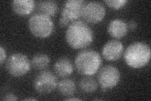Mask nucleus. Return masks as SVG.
Here are the masks:
<instances>
[{"label": "nucleus", "mask_w": 151, "mask_h": 101, "mask_svg": "<svg viewBox=\"0 0 151 101\" xmlns=\"http://www.w3.org/2000/svg\"><path fill=\"white\" fill-rule=\"evenodd\" d=\"M93 32L87 23L76 20L70 23L65 32V39L70 47L75 49H83L93 41Z\"/></svg>", "instance_id": "nucleus-1"}, {"label": "nucleus", "mask_w": 151, "mask_h": 101, "mask_svg": "<svg viewBox=\"0 0 151 101\" xmlns=\"http://www.w3.org/2000/svg\"><path fill=\"white\" fill-rule=\"evenodd\" d=\"M150 46L142 42H135L127 47L124 57L127 65L133 68H140L148 64L150 59Z\"/></svg>", "instance_id": "nucleus-2"}, {"label": "nucleus", "mask_w": 151, "mask_h": 101, "mask_svg": "<svg viewBox=\"0 0 151 101\" xmlns=\"http://www.w3.org/2000/svg\"><path fill=\"white\" fill-rule=\"evenodd\" d=\"M76 68L80 74L91 76L97 73L102 64L100 54L93 49H84L75 57Z\"/></svg>", "instance_id": "nucleus-3"}, {"label": "nucleus", "mask_w": 151, "mask_h": 101, "mask_svg": "<svg viewBox=\"0 0 151 101\" xmlns=\"http://www.w3.org/2000/svg\"><path fill=\"white\" fill-rule=\"evenodd\" d=\"M28 26L32 34L39 38L49 37L54 29V24L51 18L40 13L34 14L30 17Z\"/></svg>", "instance_id": "nucleus-4"}, {"label": "nucleus", "mask_w": 151, "mask_h": 101, "mask_svg": "<svg viewBox=\"0 0 151 101\" xmlns=\"http://www.w3.org/2000/svg\"><path fill=\"white\" fill-rule=\"evenodd\" d=\"M30 64L25 54L17 52L8 57L6 62V68L9 75L15 77H19L27 74L30 71Z\"/></svg>", "instance_id": "nucleus-5"}, {"label": "nucleus", "mask_w": 151, "mask_h": 101, "mask_svg": "<svg viewBox=\"0 0 151 101\" xmlns=\"http://www.w3.org/2000/svg\"><path fill=\"white\" fill-rule=\"evenodd\" d=\"M58 78L55 75L49 70L42 71L38 74L33 81V87L39 94H49L58 86Z\"/></svg>", "instance_id": "nucleus-6"}, {"label": "nucleus", "mask_w": 151, "mask_h": 101, "mask_svg": "<svg viewBox=\"0 0 151 101\" xmlns=\"http://www.w3.org/2000/svg\"><path fill=\"white\" fill-rule=\"evenodd\" d=\"M120 80V73L117 68L113 65H106L102 67L98 74V83L101 89H112L119 84Z\"/></svg>", "instance_id": "nucleus-7"}, {"label": "nucleus", "mask_w": 151, "mask_h": 101, "mask_svg": "<svg viewBox=\"0 0 151 101\" xmlns=\"http://www.w3.org/2000/svg\"><path fill=\"white\" fill-rule=\"evenodd\" d=\"M105 15L106 9L102 3L89 1L84 4L81 17L88 23H97L103 20Z\"/></svg>", "instance_id": "nucleus-8"}, {"label": "nucleus", "mask_w": 151, "mask_h": 101, "mask_svg": "<svg viewBox=\"0 0 151 101\" xmlns=\"http://www.w3.org/2000/svg\"><path fill=\"white\" fill-rule=\"evenodd\" d=\"M84 4L83 0H68L63 4L60 17L69 23L76 21L82 16Z\"/></svg>", "instance_id": "nucleus-9"}, {"label": "nucleus", "mask_w": 151, "mask_h": 101, "mask_svg": "<svg viewBox=\"0 0 151 101\" xmlns=\"http://www.w3.org/2000/svg\"><path fill=\"white\" fill-rule=\"evenodd\" d=\"M123 52L124 45L121 41L116 39L108 41L102 48V56L106 60L110 61L119 60Z\"/></svg>", "instance_id": "nucleus-10"}, {"label": "nucleus", "mask_w": 151, "mask_h": 101, "mask_svg": "<svg viewBox=\"0 0 151 101\" xmlns=\"http://www.w3.org/2000/svg\"><path fill=\"white\" fill-rule=\"evenodd\" d=\"M127 23L120 18H115L111 20L108 25V32L109 34L115 38L121 39L125 37L128 32Z\"/></svg>", "instance_id": "nucleus-11"}, {"label": "nucleus", "mask_w": 151, "mask_h": 101, "mask_svg": "<svg viewBox=\"0 0 151 101\" xmlns=\"http://www.w3.org/2000/svg\"><path fill=\"white\" fill-rule=\"evenodd\" d=\"M54 70L57 75L61 78H66L73 73L74 66L68 57H61L55 61Z\"/></svg>", "instance_id": "nucleus-12"}, {"label": "nucleus", "mask_w": 151, "mask_h": 101, "mask_svg": "<svg viewBox=\"0 0 151 101\" xmlns=\"http://www.w3.org/2000/svg\"><path fill=\"white\" fill-rule=\"evenodd\" d=\"M12 7L13 12L20 16H27L34 11L35 2L33 0H14Z\"/></svg>", "instance_id": "nucleus-13"}, {"label": "nucleus", "mask_w": 151, "mask_h": 101, "mask_svg": "<svg viewBox=\"0 0 151 101\" xmlns=\"http://www.w3.org/2000/svg\"><path fill=\"white\" fill-rule=\"evenodd\" d=\"M59 93L64 97H70L73 95L76 90V86L74 81L70 78H64L58 84Z\"/></svg>", "instance_id": "nucleus-14"}, {"label": "nucleus", "mask_w": 151, "mask_h": 101, "mask_svg": "<svg viewBox=\"0 0 151 101\" xmlns=\"http://www.w3.org/2000/svg\"><path fill=\"white\" fill-rule=\"evenodd\" d=\"M37 9L40 13L53 17L59 10L58 4L55 1H41L38 2Z\"/></svg>", "instance_id": "nucleus-15"}, {"label": "nucleus", "mask_w": 151, "mask_h": 101, "mask_svg": "<svg viewBox=\"0 0 151 101\" xmlns=\"http://www.w3.org/2000/svg\"><path fill=\"white\" fill-rule=\"evenodd\" d=\"M79 88L83 92L92 94L95 92L98 89V85L96 80L89 76L83 77L79 81Z\"/></svg>", "instance_id": "nucleus-16"}, {"label": "nucleus", "mask_w": 151, "mask_h": 101, "mask_svg": "<svg viewBox=\"0 0 151 101\" xmlns=\"http://www.w3.org/2000/svg\"><path fill=\"white\" fill-rule=\"evenodd\" d=\"M50 61L49 56L44 53H39L33 56L31 60V66L37 70H42L48 66Z\"/></svg>", "instance_id": "nucleus-17"}, {"label": "nucleus", "mask_w": 151, "mask_h": 101, "mask_svg": "<svg viewBox=\"0 0 151 101\" xmlns=\"http://www.w3.org/2000/svg\"><path fill=\"white\" fill-rule=\"evenodd\" d=\"M104 2L109 7L115 9H119L124 7L128 1L127 0H105Z\"/></svg>", "instance_id": "nucleus-18"}, {"label": "nucleus", "mask_w": 151, "mask_h": 101, "mask_svg": "<svg viewBox=\"0 0 151 101\" xmlns=\"http://www.w3.org/2000/svg\"><path fill=\"white\" fill-rule=\"evenodd\" d=\"M18 99L17 96L13 93H7L3 96L2 98L3 100L12 101V100H17Z\"/></svg>", "instance_id": "nucleus-19"}, {"label": "nucleus", "mask_w": 151, "mask_h": 101, "mask_svg": "<svg viewBox=\"0 0 151 101\" xmlns=\"http://www.w3.org/2000/svg\"><path fill=\"white\" fill-rule=\"evenodd\" d=\"M6 57V52L5 49H4L2 46H0V64L3 65V62L4 61Z\"/></svg>", "instance_id": "nucleus-20"}, {"label": "nucleus", "mask_w": 151, "mask_h": 101, "mask_svg": "<svg viewBox=\"0 0 151 101\" xmlns=\"http://www.w3.org/2000/svg\"><path fill=\"white\" fill-rule=\"evenodd\" d=\"M127 25H128V28H130V30L134 31L136 29L137 27V22L135 20H132L129 22L128 24H127Z\"/></svg>", "instance_id": "nucleus-21"}, {"label": "nucleus", "mask_w": 151, "mask_h": 101, "mask_svg": "<svg viewBox=\"0 0 151 101\" xmlns=\"http://www.w3.org/2000/svg\"><path fill=\"white\" fill-rule=\"evenodd\" d=\"M59 25L60 27H65L66 26L69 25V24H70V23L67 20H65V18L60 17V18H59Z\"/></svg>", "instance_id": "nucleus-22"}, {"label": "nucleus", "mask_w": 151, "mask_h": 101, "mask_svg": "<svg viewBox=\"0 0 151 101\" xmlns=\"http://www.w3.org/2000/svg\"><path fill=\"white\" fill-rule=\"evenodd\" d=\"M65 100H81V99L79 98H76V97H69V98H65L64 99Z\"/></svg>", "instance_id": "nucleus-23"}, {"label": "nucleus", "mask_w": 151, "mask_h": 101, "mask_svg": "<svg viewBox=\"0 0 151 101\" xmlns=\"http://www.w3.org/2000/svg\"><path fill=\"white\" fill-rule=\"evenodd\" d=\"M23 100H37V99L35 98H33V97H28V98L23 99Z\"/></svg>", "instance_id": "nucleus-24"}]
</instances>
